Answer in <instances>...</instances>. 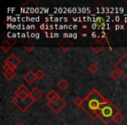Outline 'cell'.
Here are the masks:
<instances>
[{
  "instance_id": "9a60e30c",
  "label": "cell",
  "mask_w": 127,
  "mask_h": 125,
  "mask_svg": "<svg viewBox=\"0 0 127 125\" xmlns=\"http://www.w3.org/2000/svg\"><path fill=\"white\" fill-rule=\"evenodd\" d=\"M24 48H25V50L28 51V52H32V51L35 49V44H34L32 42H31V41H28V42H26L25 44Z\"/></svg>"
},
{
  "instance_id": "5b68a950",
  "label": "cell",
  "mask_w": 127,
  "mask_h": 125,
  "mask_svg": "<svg viewBox=\"0 0 127 125\" xmlns=\"http://www.w3.org/2000/svg\"><path fill=\"white\" fill-rule=\"evenodd\" d=\"M115 69L120 72V74L125 77H127V54H125L116 64Z\"/></svg>"
},
{
  "instance_id": "8992f818",
  "label": "cell",
  "mask_w": 127,
  "mask_h": 125,
  "mask_svg": "<svg viewBox=\"0 0 127 125\" xmlns=\"http://www.w3.org/2000/svg\"><path fill=\"white\" fill-rule=\"evenodd\" d=\"M20 60L18 58V56L15 54H11L4 61V64H7L8 65H10L13 70H16L17 67L20 64Z\"/></svg>"
},
{
  "instance_id": "7c38bea8",
  "label": "cell",
  "mask_w": 127,
  "mask_h": 125,
  "mask_svg": "<svg viewBox=\"0 0 127 125\" xmlns=\"http://www.w3.org/2000/svg\"><path fill=\"white\" fill-rule=\"evenodd\" d=\"M91 49H92L96 54H99V53L103 50V49H104V46L101 45V44H99V43H97V41H95V42L91 45Z\"/></svg>"
},
{
  "instance_id": "484cf974",
  "label": "cell",
  "mask_w": 127,
  "mask_h": 125,
  "mask_svg": "<svg viewBox=\"0 0 127 125\" xmlns=\"http://www.w3.org/2000/svg\"><path fill=\"white\" fill-rule=\"evenodd\" d=\"M15 125H24V124H23V123H17Z\"/></svg>"
},
{
  "instance_id": "ba28073f",
  "label": "cell",
  "mask_w": 127,
  "mask_h": 125,
  "mask_svg": "<svg viewBox=\"0 0 127 125\" xmlns=\"http://www.w3.org/2000/svg\"><path fill=\"white\" fill-rule=\"evenodd\" d=\"M30 97H32L34 102H37V101H38L43 97V92L38 88L35 87V88L32 89L30 91Z\"/></svg>"
},
{
  "instance_id": "ffe728a7",
  "label": "cell",
  "mask_w": 127,
  "mask_h": 125,
  "mask_svg": "<svg viewBox=\"0 0 127 125\" xmlns=\"http://www.w3.org/2000/svg\"><path fill=\"white\" fill-rule=\"evenodd\" d=\"M110 76H111V77L112 78L113 80H118V78L120 77V76H122L121 74H120V72L118 71H117L116 69L113 70L111 72V74H110Z\"/></svg>"
},
{
  "instance_id": "e0dca14e",
  "label": "cell",
  "mask_w": 127,
  "mask_h": 125,
  "mask_svg": "<svg viewBox=\"0 0 127 125\" xmlns=\"http://www.w3.org/2000/svg\"><path fill=\"white\" fill-rule=\"evenodd\" d=\"M90 33H91V30L87 28L86 26H83V28H82L81 30H78V34L81 35L82 37H87L88 34H90Z\"/></svg>"
},
{
  "instance_id": "4316f807",
  "label": "cell",
  "mask_w": 127,
  "mask_h": 125,
  "mask_svg": "<svg viewBox=\"0 0 127 125\" xmlns=\"http://www.w3.org/2000/svg\"><path fill=\"white\" fill-rule=\"evenodd\" d=\"M125 4H127V0H125Z\"/></svg>"
},
{
  "instance_id": "52a82bcc",
  "label": "cell",
  "mask_w": 127,
  "mask_h": 125,
  "mask_svg": "<svg viewBox=\"0 0 127 125\" xmlns=\"http://www.w3.org/2000/svg\"><path fill=\"white\" fill-rule=\"evenodd\" d=\"M73 42L68 37H64L58 43V46L63 51H67L72 47Z\"/></svg>"
},
{
  "instance_id": "d6986e66",
  "label": "cell",
  "mask_w": 127,
  "mask_h": 125,
  "mask_svg": "<svg viewBox=\"0 0 127 125\" xmlns=\"http://www.w3.org/2000/svg\"><path fill=\"white\" fill-rule=\"evenodd\" d=\"M124 119H125V117H124V116L121 114V113H118V114L115 116L114 119H113V121L115 122V123H117V124H120V123H122V122L124 121Z\"/></svg>"
},
{
  "instance_id": "d4e9b609",
  "label": "cell",
  "mask_w": 127,
  "mask_h": 125,
  "mask_svg": "<svg viewBox=\"0 0 127 125\" xmlns=\"http://www.w3.org/2000/svg\"><path fill=\"white\" fill-rule=\"evenodd\" d=\"M6 41H7V42L9 43L11 46H13L14 44H16V43H17V39L14 38V37H10V38L6 39Z\"/></svg>"
},
{
  "instance_id": "44dd1931",
  "label": "cell",
  "mask_w": 127,
  "mask_h": 125,
  "mask_svg": "<svg viewBox=\"0 0 127 125\" xmlns=\"http://www.w3.org/2000/svg\"><path fill=\"white\" fill-rule=\"evenodd\" d=\"M25 91H28V90L26 89V87H25V85H20V86L18 87L16 90H15V96L20 95V94L23 93V92H25Z\"/></svg>"
},
{
  "instance_id": "7402d4cb",
  "label": "cell",
  "mask_w": 127,
  "mask_h": 125,
  "mask_svg": "<svg viewBox=\"0 0 127 125\" xmlns=\"http://www.w3.org/2000/svg\"><path fill=\"white\" fill-rule=\"evenodd\" d=\"M11 47H12V46H11L6 40L4 41V42H3L2 44H1V49H2L4 51H5V52H7Z\"/></svg>"
},
{
  "instance_id": "3957f363",
  "label": "cell",
  "mask_w": 127,
  "mask_h": 125,
  "mask_svg": "<svg viewBox=\"0 0 127 125\" xmlns=\"http://www.w3.org/2000/svg\"><path fill=\"white\" fill-rule=\"evenodd\" d=\"M11 102L17 108H18L21 110V112H25L34 103V101L32 100V98L30 96H28L25 98H20L18 97H15Z\"/></svg>"
},
{
  "instance_id": "9c48e42d",
  "label": "cell",
  "mask_w": 127,
  "mask_h": 125,
  "mask_svg": "<svg viewBox=\"0 0 127 125\" xmlns=\"http://www.w3.org/2000/svg\"><path fill=\"white\" fill-rule=\"evenodd\" d=\"M95 41H97V43H99V44H100L101 45L104 46V47L105 45H108L110 48H111L110 44H109V40H108V37L105 33H102L99 36H97V37L95 38Z\"/></svg>"
},
{
  "instance_id": "cb8c5ba5",
  "label": "cell",
  "mask_w": 127,
  "mask_h": 125,
  "mask_svg": "<svg viewBox=\"0 0 127 125\" xmlns=\"http://www.w3.org/2000/svg\"><path fill=\"white\" fill-rule=\"evenodd\" d=\"M83 102H84V99L81 98L80 97H77L76 98L73 100V103H74L77 107H80V108H81L82 104H83Z\"/></svg>"
},
{
  "instance_id": "83f0119b",
  "label": "cell",
  "mask_w": 127,
  "mask_h": 125,
  "mask_svg": "<svg viewBox=\"0 0 127 125\" xmlns=\"http://www.w3.org/2000/svg\"><path fill=\"white\" fill-rule=\"evenodd\" d=\"M63 125H67V124H66V123H64V124Z\"/></svg>"
},
{
  "instance_id": "7a4b0ae2",
  "label": "cell",
  "mask_w": 127,
  "mask_h": 125,
  "mask_svg": "<svg viewBox=\"0 0 127 125\" xmlns=\"http://www.w3.org/2000/svg\"><path fill=\"white\" fill-rule=\"evenodd\" d=\"M120 111L118 109V108L111 101L107 99L99 108L98 111H97V115H98V118L102 120L103 123L108 125L111 123V121H113L115 116Z\"/></svg>"
},
{
  "instance_id": "603a6c76",
  "label": "cell",
  "mask_w": 127,
  "mask_h": 125,
  "mask_svg": "<svg viewBox=\"0 0 127 125\" xmlns=\"http://www.w3.org/2000/svg\"><path fill=\"white\" fill-rule=\"evenodd\" d=\"M35 75H36V77H37V79L38 80H42L43 78L45 76V73L44 72V71H42V70H37V71L35 72Z\"/></svg>"
},
{
  "instance_id": "8fae6325",
  "label": "cell",
  "mask_w": 127,
  "mask_h": 125,
  "mask_svg": "<svg viewBox=\"0 0 127 125\" xmlns=\"http://www.w3.org/2000/svg\"><path fill=\"white\" fill-rule=\"evenodd\" d=\"M59 97L60 96L58 95V94L54 90H51L47 95H46V99H47L48 102H53V101L57 100Z\"/></svg>"
},
{
  "instance_id": "6da1fadb",
  "label": "cell",
  "mask_w": 127,
  "mask_h": 125,
  "mask_svg": "<svg viewBox=\"0 0 127 125\" xmlns=\"http://www.w3.org/2000/svg\"><path fill=\"white\" fill-rule=\"evenodd\" d=\"M107 100L104 98L97 90L93 89L91 92L85 97L81 109L92 118V120H96L98 118L97 111L103 103Z\"/></svg>"
},
{
  "instance_id": "2e32d148",
  "label": "cell",
  "mask_w": 127,
  "mask_h": 125,
  "mask_svg": "<svg viewBox=\"0 0 127 125\" xmlns=\"http://www.w3.org/2000/svg\"><path fill=\"white\" fill-rule=\"evenodd\" d=\"M94 25L98 28H103L104 26V19L101 17H98L97 19L94 21Z\"/></svg>"
},
{
  "instance_id": "ac0fdd59",
  "label": "cell",
  "mask_w": 127,
  "mask_h": 125,
  "mask_svg": "<svg viewBox=\"0 0 127 125\" xmlns=\"http://www.w3.org/2000/svg\"><path fill=\"white\" fill-rule=\"evenodd\" d=\"M99 68L98 66L96 64H92L90 66L88 67V71L90 73H92V74H96V73L98 71Z\"/></svg>"
},
{
  "instance_id": "277c9868",
  "label": "cell",
  "mask_w": 127,
  "mask_h": 125,
  "mask_svg": "<svg viewBox=\"0 0 127 125\" xmlns=\"http://www.w3.org/2000/svg\"><path fill=\"white\" fill-rule=\"evenodd\" d=\"M47 106L49 107V109H51V111H53V113L58 114L66 106V102L59 97L57 100L53 102H48Z\"/></svg>"
},
{
  "instance_id": "30bf717a",
  "label": "cell",
  "mask_w": 127,
  "mask_h": 125,
  "mask_svg": "<svg viewBox=\"0 0 127 125\" xmlns=\"http://www.w3.org/2000/svg\"><path fill=\"white\" fill-rule=\"evenodd\" d=\"M24 80H25L28 84H32V83H35V81L37 80V77H36L35 73H33L32 71H29L24 76Z\"/></svg>"
},
{
  "instance_id": "4fadbf2b",
  "label": "cell",
  "mask_w": 127,
  "mask_h": 125,
  "mask_svg": "<svg viewBox=\"0 0 127 125\" xmlns=\"http://www.w3.org/2000/svg\"><path fill=\"white\" fill-rule=\"evenodd\" d=\"M3 75L7 80H11L16 76V71L15 70H9V71H3Z\"/></svg>"
},
{
  "instance_id": "5bb4252c",
  "label": "cell",
  "mask_w": 127,
  "mask_h": 125,
  "mask_svg": "<svg viewBox=\"0 0 127 125\" xmlns=\"http://www.w3.org/2000/svg\"><path fill=\"white\" fill-rule=\"evenodd\" d=\"M58 87L61 90H65L66 89L69 87V83H68L65 79L62 78V79H60L59 81L58 82Z\"/></svg>"
}]
</instances>
